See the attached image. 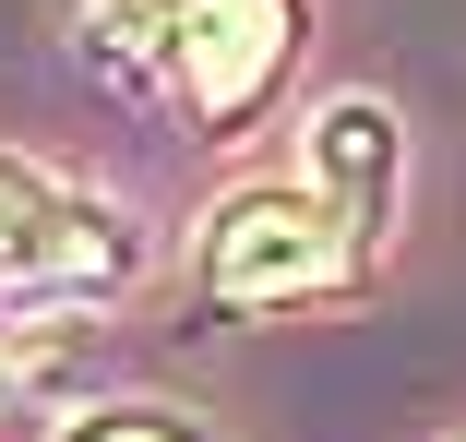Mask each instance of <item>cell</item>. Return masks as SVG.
Returning <instances> with one entry per match:
<instances>
[{
	"label": "cell",
	"mask_w": 466,
	"mask_h": 442,
	"mask_svg": "<svg viewBox=\"0 0 466 442\" xmlns=\"http://www.w3.org/2000/svg\"><path fill=\"white\" fill-rule=\"evenodd\" d=\"M347 263H359V239L323 192H239L204 239V287L239 299V311H288V299L335 287Z\"/></svg>",
	"instance_id": "cell-2"
},
{
	"label": "cell",
	"mask_w": 466,
	"mask_h": 442,
	"mask_svg": "<svg viewBox=\"0 0 466 442\" xmlns=\"http://www.w3.org/2000/svg\"><path fill=\"white\" fill-rule=\"evenodd\" d=\"M60 442H192L167 407H108V418H84V430H60Z\"/></svg>",
	"instance_id": "cell-6"
},
{
	"label": "cell",
	"mask_w": 466,
	"mask_h": 442,
	"mask_svg": "<svg viewBox=\"0 0 466 442\" xmlns=\"http://www.w3.org/2000/svg\"><path fill=\"white\" fill-rule=\"evenodd\" d=\"M311 192L347 216L359 251L395 227V108H383V96H335V108L311 120Z\"/></svg>",
	"instance_id": "cell-4"
},
{
	"label": "cell",
	"mask_w": 466,
	"mask_h": 442,
	"mask_svg": "<svg viewBox=\"0 0 466 442\" xmlns=\"http://www.w3.org/2000/svg\"><path fill=\"white\" fill-rule=\"evenodd\" d=\"M120 263H132V227L96 192L48 180L36 156H0V299H84Z\"/></svg>",
	"instance_id": "cell-1"
},
{
	"label": "cell",
	"mask_w": 466,
	"mask_h": 442,
	"mask_svg": "<svg viewBox=\"0 0 466 442\" xmlns=\"http://www.w3.org/2000/svg\"><path fill=\"white\" fill-rule=\"evenodd\" d=\"M192 13L204 0H84V36H96L120 72H144V60H167L179 36H192Z\"/></svg>",
	"instance_id": "cell-5"
},
{
	"label": "cell",
	"mask_w": 466,
	"mask_h": 442,
	"mask_svg": "<svg viewBox=\"0 0 466 442\" xmlns=\"http://www.w3.org/2000/svg\"><path fill=\"white\" fill-rule=\"evenodd\" d=\"M299 48V0H204L192 36H179V96H192V120H251L263 84L288 72Z\"/></svg>",
	"instance_id": "cell-3"
}]
</instances>
